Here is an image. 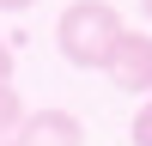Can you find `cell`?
I'll list each match as a JSON object with an SVG mask.
<instances>
[{
    "instance_id": "3957f363",
    "label": "cell",
    "mask_w": 152,
    "mask_h": 146,
    "mask_svg": "<svg viewBox=\"0 0 152 146\" xmlns=\"http://www.w3.org/2000/svg\"><path fill=\"white\" fill-rule=\"evenodd\" d=\"M12 146H85V128L73 110H31L12 134Z\"/></svg>"
},
{
    "instance_id": "7a4b0ae2",
    "label": "cell",
    "mask_w": 152,
    "mask_h": 146,
    "mask_svg": "<svg viewBox=\"0 0 152 146\" xmlns=\"http://www.w3.org/2000/svg\"><path fill=\"white\" fill-rule=\"evenodd\" d=\"M104 73H110L116 91H152V36L146 31H122V43H116Z\"/></svg>"
},
{
    "instance_id": "ba28073f",
    "label": "cell",
    "mask_w": 152,
    "mask_h": 146,
    "mask_svg": "<svg viewBox=\"0 0 152 146\" xmlns=\"http://www.w3.org/2000/svg\"><path fill=\"white\" fill-rule=\"evenodd\" d=\"M140 12H146V18H152V0H140Z\"/></svg>"
},
{
    "instance_id": "8992f818",
    "label": "cell",
    "mask_w": 152,
    "mask_h": 146,
    "mask_svg": "<svg viewBox=\"0 0 152 146\" xmlns=\"http://www.w3.org/2000/svg\"><path fill=\"white\" fill-rule=\"evenodd\" d=\"M6 79H12V43L0 36V85H6Z\"/></svg>"
},
{
    "instance_id": "9c48e42d",
    "label": "cell",
    "mask_w": 152,
    "mask_h": 146,
    "mask_svg": "<svg viewBox=\"0 0 152 146\" xmlns=\"http://www.w3.org/2000/svg\"><path fill=\"white\" fill-rule=\"evenodd\" d=\"M0 146H12V140H0Z\"/></svg>"
},
{
    "instance_id": "5b68a950",
    "label": "cell",
    "mask_w": 152,
    "mask_h": 146,
    "mask_svg": "<svg viewBox=\"0 0 152 146\" xmlns=\"http://www.w3.org/2000/svg\"><path fill=\"white\" fill-rule=\"evenodd\" d=\"M128 140H134V146H152V97L134 110V128H128Z\"/></svg>"
},
{
    "instance_id": "52a82bcc",
    "label": "cell",
    "mask_w": 152,
    "mask_h": 146,
    "mask_svg": "<svg viewBox=\"0 0 152 146\" xmlns=\"http://www.w3.org/2000/svg\"><path fill=\"white\" fill-rule=\"evenodd\" d=\"M24 6H37V0H0V12H24Z\"/></svg>"
},
{
    "instance_id": "6da1fadb",
    "label": "cell",
    "mask_w": 152,
    "mask_h": 146,
    "mask_svg": "<svg viewBox=\"0 0 152 146\" xmlns=\"http://www.w3.org/2000/svg\"><path fill=\"white\" fill-rule=\"evenodd\" d=\"M122 31H128V24H122V12L110 6V0H73L55 18L61 61L79 67V73H104L110 55H116V43H122Z\"/></svg>"
},
{
    "instance_id": "277c9868",
    "label": "cell",
    "mask_w": 152,
    "mask_h": 146,
    "mask_svg": "<svg viewBox=\"0 0 152 146\" xmlns=\"http://www.w3.org/2000/svg\"><path fill=\"white\" fill-rule=\"evenodd\" d=\"M18 122H24V97L12 91V79H6V85H0V140H12Z\"/></svg>"
}]
</instances>
